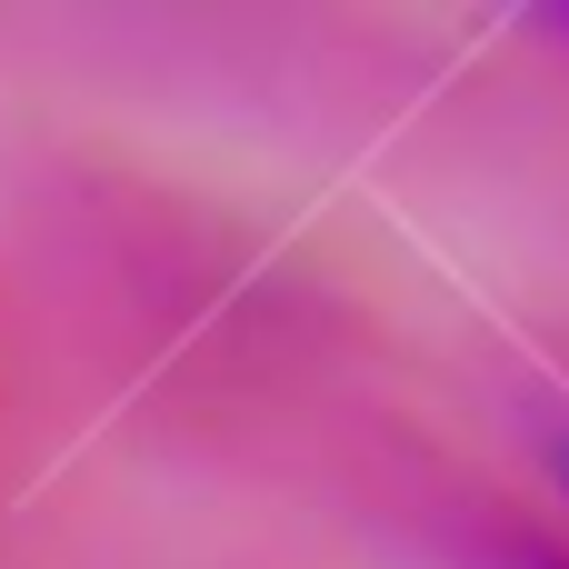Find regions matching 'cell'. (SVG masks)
<instances>
[{
  "instance_id": "1",
  "label": "cell",
  "mask_w": 569,
  "mask_h": 569,
  "mask_svg": "<svg viewBox=\"0 0 569 569\" xmlns=\"http://www.w3.org/2000/svg\"><path fill=\"white\" fill-rule=\"evenodd\" d=\"M550 569H569V560H550Z\"/></svg>"
}]
</instances>
